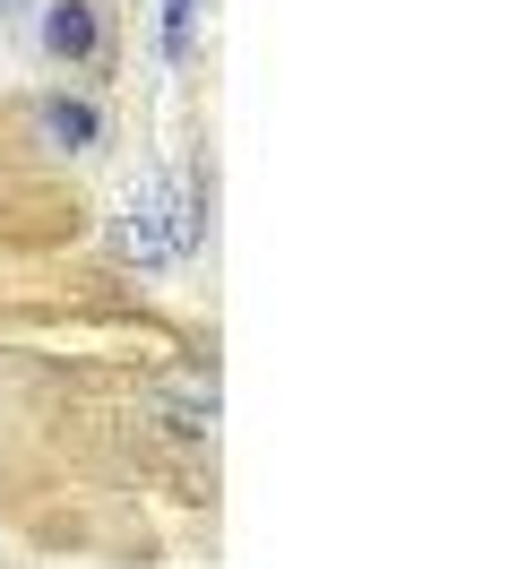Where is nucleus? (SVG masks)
I'll use <instances>...</instances> for the list:
<instances>
[{
	"label": "nucleus",
	"mask_w": 517,
	"mask_h": 569,
	"mask_svg": "<svg viewBox=\"0 0 517 569\" xmlns=\"http://www.w3.org/2000/svg\"><path fill=\"white\" fill-rule=\"evenodd\" d=\"M121 250H130V268H165V259H172V242H165V181H138V190H130Z\"/></svg>",
	"instance_id": "obj_1"
},
{
	"label": "nucleus",
	"mask_w": 517,
	"mask_h": 569,
	"mask_svg": "<svg viewBox=\"0 0 517 569\" xmlns=\"http://www.w3.org/2000/svg\"><path fill=\"white\" fill-rule=\"evenodd\" d=\"M103 43V18L87 0H52V18H43V52H61V61H87Z\"/></svg>",
	"instance_id": "obj_2"
},
{
	"label": "nucleus",
	"mask_w": 517,
	"mask_h": 569,
	"mask_svg": "<svg viewBox=\"0 0 517 569\" xmlns=\"http://www.w3.org/2000/svg\"><path fill=\"white\" fill-rule=\"evenodd\" d=\"M165 242L172 250H199L207 242V190H199V181H165Z\"/></svg>",
	"instance_id": "obj_3"
},
{
	"label": "nucleus",
	"mask_w": 517,
	"mask_h": 569,
	"mask_svg": "<svg viewBox=\"0 0 517 569\" xmlns=\"http://www.w3.org/2000/svg\"><path fill=\"white\" fill-rule=\"evenodd\" d=\"M43 130H52L69 156H87V147H96V112L78 104V96H52V104H43Z\"/></svg>",
	"instance_id": "obj_4"
},
{
	"label": "nucleus",
	"mask_w": 517,
	"mask_h": 569,
	"mask_svg": "<svg viewBox=\"0 0 517 569\" xmlns=\"http://www.w3.org/2000/svg\"><path fill=\"white\" fill-rule=\"evenodd\" d=\"M190 9H199V0H165V52L172 61L190 52Z\"/></svg>",
	"instance_id": "obj_5"
}]
</instances>
